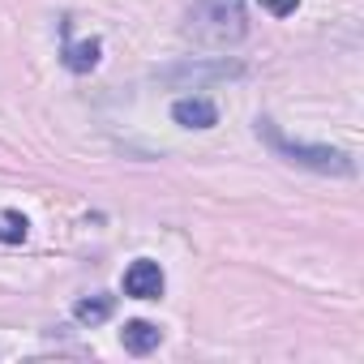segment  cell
Listing matches in <instances>:
<instances>
[{
  "label": "cell",
  "mask_w": 364,
  "mask_h": 364,
  "mask_svg": "<svg viewBox=\"0 0 364 364\" xmlns=\"http://www.w3.org/2000/svg\"><path fill=\"white\" fill-rule=\"evenodd\" d=\"M99 52H103V43L99 39H82V43H65V69L69 73H90L95 65H99Z\"/></svg>",
  "instance_id": "7"
},
{
  "label": "cell",
  "mask_w": 364,
  "mask_h": 364,
  "mask_svg": "<svg viewBox=\"0 0 364 364\" xmlns=\"http://www.w3.org/2000/svg\"><path fill=\"white\" fill-rule=\"evenodd\" d=\"M120 343H124V351H133V355H146V351H154V347L163 343V330H159L154 321H124V330H120Z\"/></svg>",
  "instance_id": "6"
},
{
  "label": "cell",
  "mask_w": 364,
  "mask_h": 364,
  "mask_svg": "<svg viewBox=\"0 0 364 364\" xmlns=\"http://www.w3.org/2000/svg\"><path fill=\"white\" fill-rule=\"evenodd\" d=\"M232 77H245V65L240 60H223V56H210V60H180L171 69L159 73L163 86H180V90H198V86H210V82H232Z\"/></svg>",
  "instance_id": "3"
},
{
  "label": "cell",
  "mask_w": 364,
  "mask_h": 364,
  "mask_svg": "<svg viewBox=\"0 0 364 364\" xmlns=\"http://www.w3.org/2000/svg\"><path fill=\"white\" fill-rule=\"evenodd\" d=\"M262 5H266L270 14H279V18H283V14H291V9L300 5V0H262Z\"/></svg>",
  "instance_id": "10"
},
{
  "label": "cell",
  "mask_w": 364,
  "mask_h": 364,
  "mask_svg": "<svg viewBox=\"0 0 364 364\" xmlns=\"http://www.w3.org/2000/svg\"><path fill=\"white\" fill-rule=\"evenodd\" d=\"M116 313V296H82L77 304H73V317L82 321V326H103L107 317Z\"/></svg>",
  "instance_id": "8"
},
{
  "label": "cell",
  "mask_w": 364,
  "mask_h": 364,
  "mask_svg": "<svg viewBox=\"0 0 364 364\" xmlns=\"http://www.w3.org/2000/svg\"><path fill=\"white\" fill-rule=\"evenodd\" d=\"M163 287H167V279H163L159 262H150V257H137V262L124 270V296H129V300H159Z\"/></svg>",
  "instance_id": "4"
},
{
  "label": "cell",
  "mask_w": 364,
  "mask_h": 364,
  "mask_svg": "<svg viewBox=\"0 0 364 364\" xmlns=\"http://www.w3.org/2000/svg\"><path fill=\"white\" fill-rule=\"evenodd\" d=\"M185 35L198 48H236L249 35V14L245 0H193V9L185 18Z\"/></svg>",
  "instance_id": "1"
},
{
  "label": "cell",
  "mask_w": 364,
  "mask_h": 364,
  "mask_svg": "<svg viewBox=\"0 0 364 364\" xmlns=\"http://www.w3.org/2000/svg\"><path fill=\"white\" fill-rule=\"evenodd\" d=\"M26 232H31L26 215H18V210H0V245H22Z\"/></svg>",
  "instance_id": "9"
},
{
  "label": "cell",
  "mask_w": 364,
  "mask_h": 364,
  "mask_svg": "<svg viewBox=\"0 0 364 364\" xmlns=\"http://www.w3.org/2000/svg\"><path fill=\"white\" fill-rule=\"evenodd\" d=\"M257 133L270 141V150H274V154H283V159H287V163H296V167H309V171H321V176H351V171H355V159H351L347 150L313 146V141H291V137H283V133H279V124H274L270 116H262V120H257Z\"/></svg>",
  "instance_id": "2"
},
{
  "label": "cell",
  "mask_w": 364,
  "mask_h": 364,
  "mask_svg": "<svg viewBox=\"0 0 364 364\" xmlns=\"http://www.w3.org/2000/svg\"><path fill=\"white\" fill-rule=\"evenodd\" d=\"M171 120L180 129H215L219 124V107L202 95H189V99H176L171 103Z\"/></svg>",
  "instance_id": "5"
}]
</instances>
